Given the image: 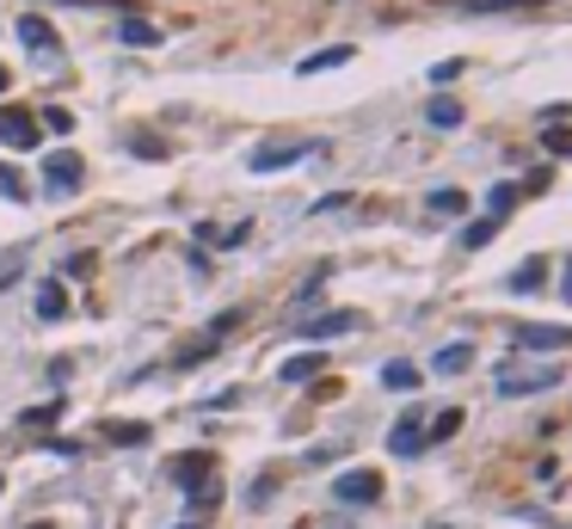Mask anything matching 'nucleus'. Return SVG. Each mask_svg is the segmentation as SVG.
I'll return each instance as SVG.
<instances>
[{"label":"nucleus","mask_w":572,"mask_h":529,"mask_svg":"<svg viewBox=\"0 0 572 529\" xmlns=\"http://www.w3.org/2000/svg\"><path fill=\"white\" fill-rule=\"evenodd\" d=\"M271 492H278V480H253V492H247V505L259 511V505H271Z\"/></svg>","instance_id":"obj_28"},{"label":"nucleus","mask_w":572,"mask_h":529,"mask_svg":"<svg viewBox=\"0 0 572 529\" xmlns=\"http://www.w3.org/2000/svg\"><path fill=\"white\" fill-rule=\"evenodd\" d=\"M493 234H499V216H486V222H468V228H462V247H486Z\"/></svg>","instance_id":"obj_23"},{"label":"nucleus","mask_w":572,"mask_h":529,"mask_svg":"<svg viewBox=\"0 0 572 529\" xmlns=\"http://www.w3.org/2000/svg\"><path fill=\"white\" fill-rule=\"evenodd\" d=\"M511 345H523V351H560V345H572V327H542V320H518V327H511Z\"/></svg>","instance_id":"obj_5"},{"label":"nucleus","mask_w":572,"mask_h":529,"mask_svg":"<svg viewBox=\"0 0 572 529\" xmlns=\"http://www.w3.org/2000/svg\"><path fill=\"white\" fill-rule=\"evenodd\" d=\"M327 529H345V523H327Z\"/></svg>","instance_id":"obj_35"},{"label":"nucleus","mask_w":572,"mask_h":529,"mask_svg":"<svg viewBox=\"0 0 572 529\" xmlns=\"http://www.w3.org/2000/svg\"><path fill=\"white\" fill-rule=\"evenodd\" d=\"M518 198H523V191H518V186H493V191H486V210H493V216H499V222H505V216H511V210H518Z\"/></svg>","instance_id":"obj_22"},{"label":"nucleus","mask_w":572,"mask_h":529,"mask_svg":"<svg viewBox=\"0 0 572 529\" xmlns=\"http://www.w3.org/2000/svg\"><path fill=\"white\" fill-rule=\"evenodd\" d=\"M548 148H554V154H572V130H554V136H548Z\"/></svg>","instance_id":"obj_30"},{"label":"nucleus","mask_w":572,"mask_h":529,"mask_svg":"<svg viewBox=\"0 0 572 529\" xmlns=\"http://www.w3.org/2000/svg\"><path fill=\"white\" fill-rule=\"evenodd\" d=\"M455 74H462V62H438V68H431V87H450Z\"/></svg>","instance_id":"obj_29"},{"label":"nucleus","mask_w":572,"mask_h":529,"mask_svg":"<svg viewBox=\"0 0 572 529\" xmlns=\"http://www.w3.org/2000/svg\"><path fill=\"white\" fill-rule=\"evenodd\" d=\"M215 492H222V487H215V475L203 480V487H191V492H185V499H191V511H215Z\"/></svg>","instance_id":"obj_24"},{"label":"nucleus","mask_w":572,"mask_h":529,"mask_svg":"<svg viewBox=\"0 0 572 529\" xmlns=\"http://www.w3.org/2000/svg\"><path fill=\"white\" fill-rule=\"evenodd\" d=\"M80 179H87V160H80L74 148H56V154L43 160V191H50V198H74Z\"/></svg>","instance_id":"obj_2"},{"label":"nucleus","mask_w":572,"mask_h":529,"mask_svg":"<svg viewBox=\"0 0 572 529\" xmlns=\"http://www.w3.org/2000/svg\"><path fill=\"white\" fill-rule=\"evenodd\" d=\"M462 431V407H450V412H438V419L425 425V443H443V437H455Z\"/></svg>","instance_id":"obj_20"},{"label":"nucleus","mask_w":572,"mask_h":529,"mask_svg":"<svg viewBox=\"0 0 572 529\" xmlns=\"http://www.w3.org/2000/svg\"><path fill=\"white\" fill-rule=\"evenodd\" d=\"M302 332H308V345H320V339H339V332H358V315H351V308H333V315H314Z\"/></svg>","instance_id":"obj_9"},{"label":"nucleus","mask_w":572,"mask_h":529,"mask_svg":"<svg viewBox=\"0 0 572 529\" xmlns=\"http://www.w3.org/2000/svg\"><path fill=\"white\" fill-rule=\"evenodd\" d=\"M118 38L130 43V50H148V43H160V26H148V19L123 13V19H118Z\"/></svg>","instance_id":"obj_14"},{"label":"nucleus","mask_w":572,"mask_h":529,"mask_svg":"<svg viewBox=\"0 0 572 529\" xmlns=\"http://www.w3.org/2000/svg\"><path fill=\"white\" fill-rule=\"evenodd\" d=\"M43 130H56V136H68V130H74V111H62V106H50V111H43Z\"/></svg>","instance_id":"obj_26"},{"label":"nucleus","mask_w":572,"mask_h":529,"mask_svg":"<svg viewBox=\"0 0 572 529\" xmlns=\"http://www.w3.org/2000/svg\"><path fill=\"white\" fill-rule=\"evenodd\" d=\"M0 142H7V148H38L43 130H38V118H31V111L0 106Z\"/></svg>","instance_id":"obj_6"},{"label":"nucleus","mask_w":572,"mask_h":529,"mask_svg":"<svg viewBox=\"0 0 572 529\" xmlns=\"http://www.w3.org/2000/svg\"><path fill=\"white\" fill-rule=\"evenodd\" d=\"M425 203H431L438 216H462V210H468V191H455V186H438Z\"/></svg>","instance_id":"obj_19"},{"label":"nucleus","mask_w":572,"mask_h":529,"mask_svg":"<svg viewBox=\"0 0 572 529\" xmlns=\"http://www.w3.org/2000/svg\"><path fill=\"white\" fill-rule=\"evenodd\" d=\"M0 93H7V68H0Z\"/></svg>","instance_id":"obj_33"},{"label":"nucleus","mask_w":572,"mask_h":529,"mask_svg":"<svg viewBox=\"0 0 572 529\" xmlns=\"http://www.w3.org/2000/svg\"><path fill=\"white\" fill-rule=\"evenodd\" d=\"M327 370V358H320V351H302V358H283V382H314V376Z\"/></svg>","instance_id":"obj_15"},{"label":"nucleus","mask_w":572,"mask_h":529,"mask_svg":"<svg viewBox=\"0 0 572 529\" xmlns=\"http://www.w3.org/2000/svg\"><path fill=\"white\" fill-rule=\"evenodd\" d=\"M215 475V468H210V456H203V450H191V456H179V462H173V480H179V487H203V480H210Z\"/></svg>","instance_id":"obj_11"},{"label":"nucleus","mask_w":572,"mask_h":529,"mask_svg":"<svg viewBox=\"0 0 572 529\" xmlns=\"http://www.w3.org/2000/svg\"><path fill=\"white\" fill-rule=\"evenodd\" d=\"M148 425H111V443H142Z\"/></svg>","instance_id":"obj_27"},{"label":"nucleus","mask_w":572,"mask_h":529,"mask_svg":"<svg viewBox=\"0 0 572 529\" xmlns=\"http://www.w3.org/2000/svg\"><path fill=\"white\" fill-rule=\"evenodd\" d=\"M62 7H111V0H62Z\"/></svg>","instance_id":"obj_32"},{"label":"nucleus","mask_w":572,"mask_h":529,"mask_svg":"<svg viewBox=\"0 0 572 529\" xmlns=\"http://www.w3.org/2000/svg\"><path fill=\"white\" fill-rule=\"evenodd\" d=\"M0 198H13V203H26V179H19L13 167H0Z\"/></svg>","instance_id":"obj_25"},{"label":"nucleus","mask_w":572,"mask_h":529,"mask_svg":"<svg viewBox=\"0 0 572 529\" xmlns=\"http://www.w3.org/2000/svg\"><path fill=\"white\" fill-rule=\"evenodd\" d=\"M19 43H26L31 56H56V50H62V38L50 31V19H38V13L19 19Z\"/></svg>","instance_id":"obj_8"},{"label":"nucleus","mask_w":572,"mask_h":529,"mask_svg":"<svg viewBox=\"0 0 572 529\" xmlns=\"http://www.w3.org/2000/svg\"><path fill=\"white\" fill-rule=\"evenodd\" d=\"M425 123H431V130H462V106H455V99H431Z\"/></svg>","instance_id":"obj_18"},{"label":"nucleus","mask_w":572,"mask_h":529,"mask_svg":"<svg viewBox=\"0 0 572 529\" xmlns=\"http://www.w3.org/2000/svg\"><path fill=\"white\" fill-rule=\"evenodd\" d=\"M560 296L572 302V259H566V271H560Z\"/></svg>","instance_id":"obj_31"},{"label":"nucleus","mask_w":572,"mask_h":529,"mask_svg":"<svg viewBox=\"0 0 572 529\" xmlns=\"http://www.w3.org/2000/svg\"><path fill=\"white\" fill-rule=\"evenodd\" d=\"M68 315V290H62V283H38V320H62Z\"/></svg>","instance_id":"obj_17"},{"label":"nucleus","mask_w":572,"mask_h":529,"mask_svg":"<svg viewBox=\"0 0 572 529\" xmlns=\"http://www.w3.org/2000/svg\"><path fill=\"white\" fill-rule=\"evenodd\" d=\"M388 450H394L400 462H413V456H425V450H431V443H425V425H419L413 412H407V419H400L394 431H388Z\"/></svg>","instance_id":"obj_7"},{"label":"nucleus","mask_w":572,"mask_h":529,"mask_svg":"<svg viewBox=\"0 0 572 529\" xmlns=\"http://www.w3.org/2000/svg\"><path fill=\"white\" fill-rule=\"evenodd\" d=\"M499 395L505 400H530V395H548L560 388V363H499Z\"/></svg>","instance_id":"obj_1"},{"label":"nucleus","mask_w":572,"mask_h":529,"mask_svg":"<svg viewBox=\"0 0 572 529\" xmlns=\"http://www.w3.org/2000/svg\"><path fill=\"white\" fill-rule=\"evenodd\" d=\"M468 363H474V345H468V339H450L438 358H431V370H438V376H462Z\"/></svg>","instance_id":"obj_10"},{"label":"nucleus","mask_w":572,"mask_h":529,"mask_svg":"<svg viewBox=\"0 0 572 529\" xmlns=\"http://www.w3.org/2000/svg\"><path fill=\"white\" fill-rule=\"evenodd\" d=\"M419 382H425V376H419V363H407V358L382 363V388H394V395H413Z\"/></svg>","instance_id":"obj_13"},{"label":"nucleus","mask_w":572,"mask_h":529,"mask_svg":"<svg viewBox=\"0 0 572 529\" xmlns=\"http://www.w3.org/2000/svg\"><path fill=\"white\" fill-rule=\"evenodd\" d=\"M542 278H548V264H542V259H530V264L518 271V278H511V296H530V290H542Z\"/></svg>","instance_id":"obj_21"},{"label":"nucleus","mask_w":572,"mask_h":529,"mask_svg":"<svg viewBox=\"0 0 572 529\" xmlns=\"http://www.w3.org/2000/svg\"><path fill=\"white\" fill-rule=\"evenodd\" d=\"M31 529H50V523H31Z\"/></svg>","instance_id":"obj_36"},{"label":"nucleus","mask_w":572,"mask_h":529,"mask_svg":"<svg viewBox=\"0 0 572 529\" xmlns=\"http://www.w3.org/2000/svg\"><path fill=\"white\" fill-rule=\"evenodd\" d=\"M333 499L339 505H375L382 499V475H375V468H345V475L333 480Z\"/></svg>","instance_id":"obj_4"},{"label":"nucleus","mask_w":572,"mask_h":529,"mask_svg":"<svg viewBox=\"0 0 572 529\" xmlns=\"http://www.w3.org/2000/svg\"><path fill=\"white\" fill-rule=\"evenodd\" d=\"M339 62H351V43H333V50H320V56H302L295 74H327V68H339Z\"/></svg>","instance_id":"obj_16"},{"label":"nucleus","mask_w":572,"mask_h":529,"mask_svg":"<svg viewBox=\"0 0 572 529\" xmlns=\"http://www.w3.org/2000/svg\"><path fill=\"white\" fill-rule=\"evenodd\" d=\"M320 142H259L253 154H247V167L253 172H283V167H295V160H308Z\"/></svg>","instance_id":"obj_3"},{"label":"nucleus","mask_w":572,"mask_h":529,"mask_svg":"<svg viewBox=\"0 0 572 529\" xmlns=\"http://www.w3.org/2000/svg\"><path fill=\"white\" fill-rule=\"evenodd\" d=\"M535 7H542V0H455V13H535Z\"/></svg>","instance_id":"obj_12"},{"label":"nucleus","mask_w":572,"mask_h":529,"mask_svg":"<svg viewBox=\"0 0 572 529\" xmlns=\"http://www.w3.org/2000/svg\"><path fill=\"white\" fill-rule=\"evenodd\" d=\"M179 529H198V523H179Z\"/></svg>","instance_id":"obj_34"}]
</instances>
